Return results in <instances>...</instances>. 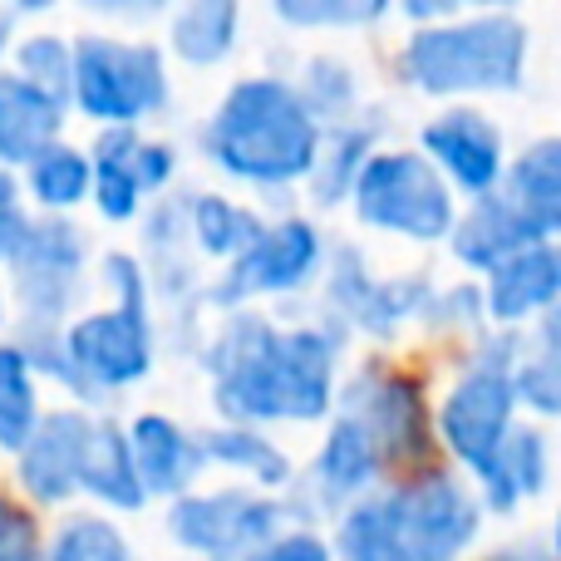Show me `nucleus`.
Returning a JSON list of instances; mask_svg holds the SVG:
<instances>
[{"label": "nucleus", "instance_id": "f03ea898", "mask_svg": "<svg viewBox=\"0 0 561 561\" xmlns=\"http://www.w3.org/2000/svg\"><path fill=\"white\" fill-rule=\"evenodd\" d=\"M488 527L478 488L438 463L414 478H389L375 497L330 523L340 561H468Z\"/></svg>", "mask_w": 561, "mask_h": 561}, {"label": "nucleus", "instance_id": "6ab92c4d", "mask_svg": "<svg viewBox=\"0 0 561 561\" xmlns=\"http://www.w3.org/2000/svg\"><path fill=\"white\" fill-rule=\"evenodd\" d=\"M488 320L497 330H517L523 335L533 320H542L552 306H561V242H537L503 262L483 280Z\"/></svg>", "mask_w": 561, "mask_h": 561}, {"label": "nucleus", "instance_id": "20e7f679", "mask_svg": "<svg viewBox=\"0 0 561 561\" xmlns=\"http://www.w3.org/2000/svg\"><path fill=\"white\" fill-rule=\"evenodd\" d=\"M533 69V25L507 5L458 10L454 20L409 30L394 49V79L438 104L523 94Z\"/></svg>", "mask_w": 561, "mask_h": 561}, {"label": "nucleus", "instance_id": "2eb2a0df", "mask_svg": "<svg viewBox=\"0 0 561 561\" xmlns=\"http://www.w3.org/2000/svg\"><path fill=\"white\" fill-rule=\"evenodd\" d=\"M414 148L444 173V183L458 193V203L503 193L507 163H513L497 118L478 104H444L434 118L419 124Z\"/></svg>", "mask_w": 561, "mask_h": 561}, {"label": "nucleus", "instance_id": "c03bdc74", "mask_svg": "<svg viewBox=\"0 0 561 561\" xmlns=\"http://www.w3.org/2000/svg\"><path fill=\"white\" fill-rule=\"evenodd\" d=\"M483 561H557V552L547 542H537V537H523V542H503L493 547Z\"/></svg>", "mask_w": 561, "mask_h": 561}, {"label": "nucleus", "instance_id": "423d86ee", "mask_svg": "<svg viewBox=\"0 0 561 561\" xmlns=\"http://www.w3.org/2000/svg\"><path fill=\"white\" fill-rule=\"evenodd\" d=\"M517 355H523V335L488 325L478 340H468L463 365H458V375L448 379L444 399H438V448H444V463L458 468L473 488L493 473L503 444L523 424L517 389H513Z\"/></svg>", "mask_w": 561, "mask_h": 561}, {"label": "nucleus", "instance_id": "7c9ffc66", "mask_svg": "<svg viewBox=\"0 0 561 561\" xmlns=\"http://www.w3.org/2000/svg\"><path fill=\"white\" fill-rule=\"evenodd\" d=\"M290 84H296L300 104L310 108V118H316L320 128L350 124V118L365 114V79H359V69L350 65L345 55H335V49L306 55L300 69L290 75Z\"/></svg>", "mask_w": 561, "mask_h": 561}, {"label": "nucleus", "instance_id": "72a5a7b5", "mask_svg": "<svg viewBox=\"0 0 561 561\" xmlns=\"http://www.w3.org/2000/svg\"><path fill=\"white\" fill-rule=\"evenodd\" d=\"M10 69L20 79H30L35 89L55 94L59 104H69V84H75V35H59V30H25L10 49Z\"/></svg>", "mask_w": 561, "mask_h": 561}, {"label": "nucleus", "instance_id": "dca6fc26", "mask_svg": "<svg viewBox=\"0 0 561 561\" xmlns=\"http://www.w3.org/2000/svg\"><path fill=\"white\" fill-rule=\"evenodd\" d=\"M94 409L79 404H49L35 434L15 454V493L30 507H69L79 497V473H84V448L94 434Z\"/></svg>", "mask_w": 561, "mask_h": 561}, {"label": "nucleus", "instance_id": "473e14b6", "mask_svg": "<svg viewBox=\"0 0 561 561\" xmlns=\"http://www.w3.org/2000/svg\"><path fill=\"white\" fill-rule=\"evenodd\" d=\"M45 561H138V547L118 517L99 513V507H79L49 527Z\"/></svg>", "mask_w": 561, "mask_h": 561}, {"label": "nucleus", "instance_id": "c85d7f7f", "mask_svg": "<svg viewBox=\"0 0 561 561\" xmlns=\"http://www.w3.org/2000/svg\"><path fill=\"white\" fill-rule=\"evenodd\" d=\"M20 187H25L30 213L39 217H75L94 193V163L89 148L55 138L49 148H39L25 168H20Z\"/></svg>", "mask_w": 561, "mask_h": 561}, {"label": "nucleus", "instance_id": "393cba45", "mask_svg": "<svg viewBox=\"0 0 561 561\" xmlns=\"http://www.w3.org/2000/svg\"><path fill=\"white\" fill-rule=\"evenodd\" d=\"M79 497L108 517L114 513L134 517L148 507L144 478H138L134 448H128V424H118L108 414L94 419V434H89V448H84V473H79Z\"/></svg>", "mask_w": 561, "mask_h": 561}, {"label": "nucleus", "instance_id": "c756f323", "mask_svg": "<svg viewBox=\"0 0 561 561\" xmlns=\"http://www.w3.org/2000/svg\"><path fill=\"white\" fill-rule=\"evenodd\" d=\"M517 409L533 424H561V306L523 330V355L513 369Z\"/></svg>", "mask_w": 561, "mask_h": 561}, {"label": "nucleus", "instance_id": "79ce46f5", "mask_svg": "<svg viewBox=\"0 0 561 561\" xmlns=\"http://www.w3.org/2000/svg\"><path fill=\"white\" fill-rule=\"evenodd\" d=\"M458 0H399V20H409V30H428V25H444V20L458 15Z\"/></svg>", "mask_w": 561, "mask_h": 561}, {"label": "nucleus", "instance_id": "c9c22d12", "mask_svg": "<svg viewBox=\"0 0 561 561\" xmlns=\"http://www.w3.org/2000/svg\"><path fill=\"white\" fill-rule=\"evenodd\" d=\"M419 325L428 335H468L478 340L493 320H488V296H483V280L473 276H458V280H438L434 296H428V310Z\"/></svg>", "mask_w": 561, "mask_h": 561}, {"label": "nucleus", "instance_id": "bb28decb", "mask_svg": "<svg viewBox=\"0 0 561 561\" xmlns=\"http://www.w3.org/2000/svg\"><path fill=\"white\" fill-rule=\"evenodd\" d=\"M183 217H187V247H193L197 262H237L247 247L262 237L266 217L252 203L232 193H217V187H193L183 193Z\"/></svg>", "mask_w": 561, "mask_h": 561}, {"label": "nucleus", "instance_id": "ddd939ff", "mask_svg": "<svg viewBox=\"0 0 561 561\" xmlns=\"http://www.w3.org/2000/svg\"><path fill=\"white\" fill-rule=\"evenodd\" d=\"M168 542L193 561H247L290 527L286 503L247 483H217L168 503Z\"/></svg>", "mask_w": 561, "mask_h": 561}, {"label": "nucleus", "instance_id": "6e6552de", "mask_svg": "<svg viewBox=\"0 0 561 561\" xmlns=\"http://www.w3.org/2000/svg\"><path fill=\"white\" fill-rule=\"evenodd\" d=\"M335 414H350L375 434L389 478H414L444 463L438 448V404L428 375L404 359L365 355L340 379Z\"/></svg>", "mask_w": 561, "mask_h": 561}, {"label": "nucleus", "instance_id": "e433bc0d", "mask_svg": "<svg viewBox=\"0 0 561 561\" xmlns=\"http://www.w3.org/2000/svg\"><path fill=\"white\" fill-rule=\"evenodd\" d=\"M45 537L35 507L15 488H0V561H45Z\"/></svg>", "mask_w": 561, "mask_h": 561}, {"label": "nucleus", "instance_id": "ea45409f", "mask_svg": "<svg viewBox=\"0 0 561 561\" xmlns=\"http://www.w3.org/2000/svg\"><path fill=\"white\" fill-rule=\"evenodd\" d=\"M247 561H340V557L325 527H286V533L272 537L262 552Z\"/></svg>", "mask_w": 561, "mask_h": 561}, {"label": "nucleus", "instance_id": "cd10ccee", "mask_svg": "<svg viewBox=\"0 0 561 561\" xmlns=\"http://www.w3.org/2000/svg\"><path fill=\"white\" fill-rule=\"evenodd\" d=\"M503 197L547 242H561V134H542L517 148L503 178Z\"/></svg>", "mask_w": 561, "mask_h": 561}, {"label": "nucleus", "instance_id": "a19ab883", "mask_svg": "<svg viewBox=\"0 0 561 561\" xmlns=\"http://www.w3.org/2000/svg\"><path fill=\"white\" fill-rule=\"evenodd\" d=\"M30 203H25V187H20V173H5L0 168V266L10 262V252H15V242L25 237L30 227Z\"/></svg>", "mask_w": 561, "mask_h": 561}, {"label": "nucleus", "instance_id": "2f4dec72", "mask_svg": "<svg viewBox=\"0 0 561 561\" xmlns=\"http://www.w3.org/2000/svg\"><path fill=\"white\" fill-rule=\"evenodd\" d=\"M45 379L10 335H0V454L15 458L35 424L45 419Z\"/></svg>", "mask_w": 561, "mask_h": 561}, {"label": "nucleus", "instance_id": "f8f14e48", "mask_svg": "<svg viewBox=\"0 0 561 561\" xmlns=\"http://www.w3.org/2000/svg\"><path fill=\"white\" fill-rule=\"evenodd\" d=\"M438 280L428 272H375L355 242L330 247V266L320 276V310L350 330V340L365 335L375 345L399 340L419 325Z\"/></svg>", "mask_w": 561, "mask_h": 561}, {"label": "nucleus", "instance_id": "58836bf2", "mask_svg": "<svg viewBox=\"0 0 561 561\" xmlns=\"http://www.w3.org/2000/svg\"><path fill=\"white\" fill-rule=\"evenodd\" d=\"M178 173H183V148H178L173 138H148L144 134V144H138V183H144L148 203L173 197Z\"/></svg>", "mask_w": 561, "mask_h": 561}, {"label": "nucleus", "instance_id": "a211bd4d", "mask_svg": "<svg viewBox=\"0 0 561 561\" xmlns=\"http://www.w3.org/2000/svg\"><path fill=\"white\" fill-rule=\"evenodd\" d=\"M537 242H547V237L503 193H493V197H478V203H463L454 237H448V256L473 280H488L503 262H513L517 252H527Z\"/></svg>", "mask_w": 561, "mask_h": 561}, {"label": "nucleus", "instance_id": "412c9836", "mask_svg": "<svg viewBox=\"0 0 561 561\" xmlns=\"http://www.w3.org/2000/svg\"><path fill=\"white\" fill-rule=\"evenodd\" d=\"M203 438V454H207V468H222L232 473V483H247L256 493H272V497H286L296 488V458L290 448L280 444L272 428H252V424H207L197 428Z\"/></svg>", "mask_w": 561, "mask_h": 561}, {"label": "nucleus", "instance_id": "f3484780", "mask_svg": "<svg viewBox=\"0 0 561 561\" xmlns=\"http://www.w3.org/2000/svg\"><path fill=\"white\" fill-rule=\"evenodd\" d=\"M128 448H134L148 503H178L203 488L207 454L197 428H187L183 419L163 414V409H138L128 419Z\"/></svg>", "mask_w": 561, "mask_h": 561}, {"label": "nucleus", "instance_id": "1a4fd4ad", "mask_svg": "<svg viewBox=\"0 0 561 561\" xmlns=\"http://www.w3.org/2000/svg\"><path fill=\"white\" fill-rule=\"evenodd\" d=\"M94 242L75 217H30L5 262L10 335H59L79 316Z\"/></svg>", "mask_w": 561, "mask_h": 561}, {"label": "nucleus", "instance_id": "39448f33", "mask_svg": "<svg viewBox=\"0 0 561 561\" xmlns=\"http://www.w3.org/2000/svg\"><path fill=\"white\" fill-rule=\"evenodd\" d=\"M45 385L79 409H99L144 385L158 365V320L148 306H89L59 335H10Z\"/></svg>", "mask_w": 561, "mask_h": 561}, {"label": "nucleus", "instance_id": "9d476101", "mask_svg": "<svg viewBox=\"0 0 561 561\" xmlns=\"http://www.w3.org/2000/svg\"><path fill=\"white\" fill-rule=\"evenodd\" d=\"M458 213V193L414 144H385L350 193V217L365 232L409 247H448Z\"/></svg>", "mask_w": 561, "mask_h": 561}, {"label": "nucleus", "instance_id": "37998d69", "mask_svg": "<svg viewBox=\"0 0 561 561\" xmlns=\"http://www.w3.org/2000/svg\"><path fill=\"white\" fill-rule=\"evenodd\" d=\"M35 15V5H0V65H10V49H15V39L25 35V20Z\"/></svg>", "mask_w": 561, "mask_h": 561}, {"label": "nucleus", "instance_id": "4468645a", "mask_svg": "<svg viewBox=\"0 0 561 561\" xmlns=\"http://www.w3.org/2000/svg\"><path fill=\"white\" fill-rule=\"evenodd\" d=\"M385 483L389 473H385V454H379L375 434L350 414H330L316 454L296 473V488L280 503H286L290 527H320V523H335L340 513H350L365 497H375Z\"/></svg>", "mask_w": 561, "mask_h": 561}, {"label": "nucleus", "instance_id": "4c0bfd02", "mask_svg": "<svg viewBox=\"0 0 561 561\" xmlns=\"http://www.w3.org/2000/svg\"><path fill=\"white\" fill-rule=\"evenodd\" d=\"M99 286L108 290L114 306H148L153 310V280H148V266L138 252H124V247L99 252Z\"/></svg>", "mask_w": 561, "mask_h": 561}, {"label": "nucleus", "instance_id": "f257e3e1", "mask_svg": "<svg viewBox=\"0 0 561 561\" xmlns=\"http://www.w3.org/2000/svg\"><path fill=\"white\" fill-rule=\"evenodd\" d=\"M350 330L316 310L276 320L262 306L227 310L203 335L197 369L207 375L217 424H330L345 379Z\"/></svg>", "mask_w": 561, "mask_h": 561}, {"label": "nucleus", "instance_id": "f704fd0d", "mask_svg": "<svg viewBox=\"0 0 561 561\" xmlns=\"http://www.w3.org/2000/svg\"><path fill=\"white\" fill-rule=\"evenodd\" d=\"M272 15L286 30L340 35V30H375L379 20L394 15V5L389 0H276Z\"/></svg>", "mask_w": 561, "mask_h": 561}, {"label": "nucleus", "instance_id": "4be33fe9", "mask_svg": "<svg viewBox=\"0 0 561 561\" xmlns=\"http://www.w3.org/2000/svg\"><path fill=\"white\" fill-rule=\"evenodd\" d=\"M65 124L69 104L20 79L10 65H0V168L5 173H20L39 148L65 138Z\"/></svg>", "mask_w": 561, "mask_h": 561}, {"label": "nucleus", "instance_id": "aec40b11", "mask_svg": "<svg viewBox=\"0 0 561 561\" xmlns=\"http://www.w3.org/2000/svg\"><path fill=\"white\" fill-rule=\"evenodd\" d=\"M552 473H557L552 434H547V424L523 419L513 428V438L503 444V454H497L493 473L478 483V503H483L488 517H517L533 497H542L552 488Z\"/></svg>", "mask_w": 561, "mask_h": 561}, {"label": "nucleus", "instance_id": "49530a36", "mask_svg": "<svg viewBox=\"0 0 561 561\" xmlns=\"http://www.w3.org/2000/svg\"><path fill=\"white\" fill-rule=\"evenodd\" d=\"M10 325V300H5V286H0V330Z\"/></svg>", "mask_w": 561, "mask_h": 561}, {"label": "nucleus", "instance_id": "b1692460", "mask_svg": "<svg viewBox=\"0 0 561 561\" xmlns=\"http://www.w3.org/2000/svg\"><path fill=\"white\" fill-rule=\"evenodd\" d=\"M242 30L247 10L237 0H183L163 20V49L187 69H217L242 49Z\"/></svg>", "mask_w": 561, "mask_h": 561}, {"label": "nucleus", "instance_id": "7ed1b4c3", "mask_svg": "<svg viewBox=\"0 0 561 561\" xmlns=\"http://www.w3.org/2000/svg\"><path fill=\"white\" fill-rule=\"evenodd\" d=\"M325 128L300 104L290 75H242L197 128V153L222 178L256 193L306 187Z\"/></svg>", "mask_w": 561, "mask_h": 561}, {"label": "nucleus", "instance_id": "9b49d317", "mask_svg": "<svg viewBox=\"0 0 561 561\" xmlns=\"http://www.w3.org/2000/svg\"><path fill=\"white\" fill-rule=\"evenodd\" d=\"M330 232L306 213H280L266 217L262 237L247 247L237 262L207 280L203 310L227 316V310H247L262 300H296L320 286L330 266Z\"/></svg>", "mask_w": 561, "mask_h": 561}, {"label": "nucleus", "instance_id": "0eeeda50", "mask_svg": "<svg viewBox=\"0 0 561 561\" xmlns=\"http://www.w3.org/2000/svg\"><path fill=\"white\" fill-rule=\"evenodd\" d=\"M173 104V69L168 49L144 35L118 30H79L75 35V84L69 114L89 118L94 134L104 128H144L163 118Z\"/></svg>", "mask_w": 561, "mask_h": 561}, {"label": "nucleus", "instance_id": "a878e982", "mask_svg": "<svg viewBox=\"0 0 561 561\" xmlns=\"http://www.w3.org/2000/svg\"><path fill=\"white\" fill-rule=\"evenodd\" d=\"M138 144H144V128H104V134H94V144H89V163H94L89 207H94L108 227L144 222V213L153 207L144 183H138Z\"/></svg>", "mask_w": 561, "mask_h": 561}, {"label": "nucleus", "instance_id": "5701e85b", "mask_svg": "<svg viewBox=\"0 0 561 561\" xmlns=\"http://www.w3.org/2000/svg\"><path fill=\"white\" fill-rule=\"evenodd\" d=\"M385 148V118L379 114H359L350 124H335L320 134V153L316 168L306 178V197L316 213H335V207H350V193H355L365 163Z\"/></svg>", "mask_w": 561, "mask_h": 561}, {"label": "nucleus", "instance_id": "a18cd8bd", "mask_svg": "<svg viewBox=\"0 0 561 561\" xmlns=\"http://www.w3.org/2000/svg\"><path fill=\"white\" fill-rule=\"evenodd\" d=\"M547 547H552L557 561H561V507H557V517H552V537H547Z\"/></svg>", "mask_w": 561, "mask_h": 561}]
</instances>
